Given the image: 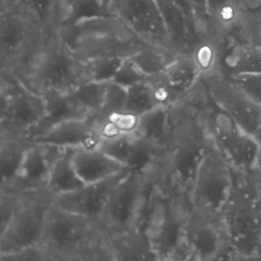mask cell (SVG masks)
I'll return each mask as SVG.
<instances>
[{"label":"cell","instance_id":"ba28073f","mask_svg":"<svg viewBox=\"0 0 261 261\" xmlns=\"http://www.w3.org/2000/svg\"><path fill=\"white\" fill-rule=\"evenodd\" d=\"M53 198L47 192L25 195V199L4 232L0 255L16 253L41 243Z\"/></svg>","mask_w":261,"mask_h":261},{"label":"cell","instance_id":"cb8c5ba5","mask_svg":"<svg viewBox=\"0 0 261 261\" xmlns=\"http://www.w3.org/2000/svg\"><path fill=\"white\" fill-rule=\"evenodd\" d=\"M136 136L133 132H122L110 137H103L98 149L103 153L127 167V163L135 144Z\"/></svg>","mask_w":261,"mask_h":261},{"label":"cell","instance_id":"1f68e13d","mask_svg":"<svg viewBox=\"0 0 261 261\" xmlns=\"http://www.w3.org/2000/svg\"><path fill=\"white\" fill-rule=\"evenodd\" d=\"M253 136L254 137V138L256 139V141H257L261 146V122L259 126H258V127L256 128V131H255Z\"/></svg>","mask_w":261,"mask_h":261},{"label":"cell","instance_id":"7c38bea8","mask_svg":"<svg viewBox=\"0 0 261 261\" xmlns=\"http://www.w3.org/2000/svg\"><path fill=\"white\" fill-rule=\"evenodd\" d=\"M65 149L32 143L14 181L8 189L0 192L19 195L47 192L51 168Z\"/></svg>","mask_w":261,"mask_h":261},{"label":"cell","instance_id":"ac0fdd59","mask_svg":"<svg viewBox=\"0 0 261 261\" xmlns=\"http://www.w3.org/2000/svg\"><path fill=\"white\" fill-rule=\"evenodd\" d=\"M114 260H157L144 232L108 237Z\"/></svg>","mask_w":261,"mask_h":261},{"label":"cell","instance_id":"e0dca14e","mask_svg":"<svg viewBox=\"0 0 261 261\" xmlns=\"http://www.w3.org/2000/svg\"><path fill=\"white\" fill-rule=\"evenodd\" d=\"M133 133L137 138L155 146L163 155L169 146L172 133L169 107H159L138 117Z\"/></svg>","mask_w":261,"mask_h":261},{"label":"cell","instance_id":"6da1fadb","mask_svg":"<svg viewBox=\"0 0 261 261\" xmlns=\"http://www.w3.org/2000/svg\"><path fill=\"white\" fill-rule=\"evenodd\" d=\"M51 30L77 59L86 64L105 58L128 59L139 51L156 48L113 15L80 18Z\"/></svg>","mask_w":261,"mask_h":261},{"label":"cell","instance_id":"484cf974","mask_svg":"<svg viewBox=\"0 0 261 261\" xmlns=\"http://www.w3.org/2000/svg\"><path fill=\"white\" fill-rule=\"evenodd\" d=\"M121 58H105L88 64L91 81L97 82H112L123 61Z\"/></svg>","mask_w":261,"mask_h":261},{"label":"cell","instance_id":"4fadbf2b","mask_svg":"<svg viewBox=\"0 0 261 261\" xmlns=\"http://www.w3.org/2000/svg\"><path fill=\"white\" fill-rule=\"evenodd\" d=\"M129 169L115 176L83 187L66 195L53 198V204L61 208L89 218L100 226L108 200L117 184L126 176Z\"/></svg>","mask_w":261,"mask_h":261},{"label":"cell","instance_id":"9c48e42d","mask_svg":"<svg viewBox=\"0 0 261 261\" xmlns=\"http://www.w3.org/2000/svg\"><path fill=\"white\" fill-rule=\"evenodd\" d=\"M110 10L143 40L175 55L156 0H110Z\"/></svg>","mask_w":261,"mask_h":261},{"label":"cell","instance_id":"8992f818","mask_svg":"<svg viewBox=\"0 0 261 261\" xmlns=\"http://www.w3.org/2000/svg\"><path fill=\"white\" fill-rule=\"evenodd\" d=\"M234 170L222 153L211 147L200 160L189 193L194 208L219 218L230 196Z\"/></svg>","mask_w":261,"mask_h":261},{"label":"cell","instance_id":"836d02e7","mask_svg":"<svg viewBox=\"0 0 261 261\" xmlns=\"http://www.w3.org/2000/svg\"><path fill=\"white\" fill-rule=\"evenodd\" d=\"M260 254H261V247H260Z\"/></svg>","mask_w":261,"mask_h":261},{"label":"cell","instance_id":"7a4b0ae2","mask_svg":"<svg viewBox=\"0 0 261 261\" xmlns=\"http://www.w3.org/2000/svg\"><path fill=\"white\" fill-rule=\"evenodd\" d=\"M40 244L53 260H114L108 236L97 223L53 201Z\"/></svg>","mask_w":261,"mask_h":261},{"label":"cell","instance_id":"4316f807","mask_svg":"<svg viewBox=\"0 0 261 261\" xmlns=\"http://www.w3.org/2000/svg\"><path fill=\"white\" fill-rule=\"evenodd\" d=\"M25 199V195L0 192V233L7 228Z\"/></svg>","mask_w":261,"mask_h":261},{"label":"cell","instance_id":"603a6c76","mask_svg":"<svg viewBox=\"0 0 261 261\" xmlns=\"http://www.w3.org/2000/svg\"><path fill=\"white\" fill-rule=\"evenodd\" d=\"M160 106L147 80L127 88L124 112L140 117Z\"/></svg>","mask_w":261,"mask_h":261},{"label":"cell","instance_id":"2e32d148","mask_svg":"<svg viewBox=\"0 0 261 261\" xmlns=\"http://www.w3.org/2000/svg\"><path fill=\"white\" fill-rule=\"evenodd\" d=\"M42 95L45 100V114L29 136L27 139L29 141L49 132L63 122L88 117L83 111L74 105L68 94L48 91Z\"/></svg>","mask_w":261,"mask_h":261},{"label":"cell","instance_id":"83f0119b","mask_svg":"<svg viewBox=\"0 0 261 261\" xmlns=\"http://www.w3.org/2000/svg\"><path fill=\"white\" fill-rule=\"evenodd\" d=\"M227 77L252 100L261 105V72L233 74Z\"/></svg>","mask_w":261,"mask_h":261},{"label":"cell","instance_id":"52a82bcc","mask_svg":"<svg viewBox=\"0 0 261 261\" xmlns=\"http://www.w3.org/2000/svg\"><path fill=\"white\" fill-rule=\"evenodd\" d=\"M45 112L43 96L16 81L1 77L0 140H27Z\"/></svg>","mask_w":261,"mask_h":261},{"label":"cell","instance_id":"9a60e30c","mask_svg":"<svg viewBox=\"0 0 261 261\" xmlns=\"http://www.w3.org/2000/svg\"><path fill=\"white\" fill-rule=\"evenodd\" d=\"M72 160L77 174L85 185L103 181L129 169L98 148L74 149Z\"/></svg>","mask_w":261,"mask_h":261},{"label":"cell","instance_id":"5b68a950","mask_svg":"<svg viewBox=\"0 0 261 261\" xmlns=\"http://www.w3.org/2000/svg\"><path fill=\"white\" fill-rule=\"evenodd\" d=\"M154 186L149 175L129 171L108 200L100 223L107 236L143 232Z\"/></svg>","mask_w":261,"mask_h":261},{"label":"cell","instance_id":"ffe728a7","mask_svg":"<svg viewBox=\"0 0 261 261\" xmlns=\"http://www.w3.org/2000/svg\"><path fill=\"white\" fill-rule=\"evenodd\" d=\"M32 142L25 139L0 140V191L6 190L14 181Z\"/></svg>","mask_w":261,"mask_h":261},{"label":"cell","instance_id":"d6a6232c","mask_svg":"<svg viewBox=\"0 0 261 261\" xmlns=\"http://www.w3.org/2000/svg\"><path fill=\"white\" fill-rule=\"evenodd\" d=\"M254 172H261V146L260 149H259V154H258L257 160H256V168H255Z\"/></svg>","mask_w":261,"mask_h":261},{"label":"cell","instance_id":"5bb4252c","mask_svg":"<svg viewBox=\"0 0 261 261\" xmlns=\"http://www.w3.org/2000/svg\"><path fill=\"white\" fill-rule=\"evenodd\" d=\"M101 139L100 126L94 119L86 117L63 122L49 132L30 142L63 149H96Z\"/></svg>","mask_w":261,"mask_h":261},{"label":"cell","instance_id":"8fae6325","mask_svg":"<svg viewBox=\"0 0 261 261\" xmlns=\"http://www.w3.org/2000/svg\"><path fill=\"white\" fill-rule=\"evenodd\" d=\"M186 259H229L228 248L221 221L194 208L185 232Z\"/></svg>","mask_w":261,"mask_h":261},{"label":"cell","instance_id":"44dd1931","mask_svg":"<svg viewBox=\"0 0 261 261\" xmlns=\"http://www.w3.org/2000/svg\"><path fill=\"white\" fill-rule=\"evenodd\" d=\"M108 82H89L68 94L74 105L88 117H95L103 108Z\"/></svg>","mask_w":261,"mask_h":261},{"label":"cell","instance_id":"d4e9b609","mask_svg":"<svg viewBox=\"0 0 261 261\" xmlns=\"http://www.w3.org/2000/svg\"><path fill=\"white\" fill-rule=\"evenodd\" d=\"M126 95L127 88L114 82H108L103 108L98 115L91 118L94 119L102 129V126L106 123L111 116L117 113L124 112Z\"/></svg>","mask_w":261,"mask_h":261},{"label":"cell","instance_id":"f1b7e54d","mask_svg":"<svg viewBox=\"0 0 261 261\" xmlns=\"http://www.w3.org/2000/svg\"><path fill=\"white\" fill-rule=\"evenodd\" d=\"M146 79L147 77L139 71L130 59L128 58L123 61L112 82L127 88L136 84L146 82Z\"/></svg>","mask_w":261,"mask_h":261},{"label":"cell","instance_id":"30bf717a","mask_svg":"<svg viewBox=\"0 0 261 261\" xmlns=\"http://www.w3.org/2000/svg\"><path fill=\"white\" fill-rule=\"evenodd\" d=\"M204 86L212 103L253 135L261 122V105L252 100L229 77H210Z\"/></svg>","mask_w":261,"mask_h":261},{"label":"cell","instance_id":"f546056e","mask_svg":"<svg viewBox=\"0 0 261 261\" xmlns=\"http://www.w3.org/2000/svg\"><path fill=\"white\" fill-rule=\"evenodd\" d=\"M1 261L53 260L49 253L40 244L27 247L16 253L0 255Z\"/></svg>","mask_w":261,"mask_h":261},{"label":"cell","instance_id":"d6986e66","mask_svg":"<svg viewBox=\"0 0 261 261\" xmlns=\"http://www.w3.org/2000/svg\"><path fill=\"white\" fill-rule=\"evenodd\" d=\"M73 150L71 148L65 149L51 168L47 193L53 198L71 193L85 186L73 163Z\"/></svg>","mask_w":261,"mask_h":261},{"label":"cell","instance_id":"277c9868","mask_svg":"<svg viewBox=\"0 0 261 261\" xmlns=\"http://www.w3.org/2000/svg\"><path fill=\"white\" fill-rule=\"evenodd\" d=\"M219 218L229 259H261V195L250 175L234 170L231 192Z\"/></svg>","mask_w":261,"mask_h":261},{"label":"cell","instance_id":"3957f363","mask_svg":"<svg viewBox=\"0 0 261 261\" xmlns=\"http://www.w3.org/2000/svg\"><path fill=\"white\" fill-rule=\"evenodd\" d=\"M193 209L188 189L154 186L143 231L157 260L186 259L185 232Z\"/></svg>","mask_w":261,"mask_h":261},{"label":"cell","instance_id":"4dcf8cb0","mask_svg":"<svg viewBox=\"0 0 261 261\" xmlns=\"http://www.w3.org/2000/svg\"><path fill=\"white\" fill-rule=\"evenodd\" d=\"M250 177H251L252 180H253L256 189L259 191L261 195V172H253V173L250 174Z\"/></svg>","mask_w":261,"mask_h":261},{"label":"cell","instance_id":"7402d4cb","mask_svg":"<svg viewBox=\"0 0 261 261\" xmlns=\"http://www.w3.org/2000/svg\"><path fill=\"white\" fill-rule=\"evenodd\" d=\"M179 56L160 48H152L139 51L129 57L139 71L149 77L165 72L169 65Z\"/></svg>","mask_w":261,"mask_h":261}]
</instances>
